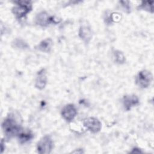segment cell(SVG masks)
<instances>
[{
    "label": "cell",
    "mask_w": 154,
    "mask_h": 154,
    "mask_svg": "<svg viewBox=\"0 0 154 154\" xmlns=\"http://www.w3.org/2000/svg\"><path fill=\"white\" fill-rule=\"evenodd\" d=\"M53 146L54 143L50 136L45 135L37 143V152L40 154L50 153L53 149Z\"/></svg>",
    "instance_id": "cell-4"
},
{
    "label": "cell",
    "mask_w": 154,
    "mask_h": 154,
    "mask_svg": "<svg viewBox=\"0 0 154 154\" xmlns=\"http://www.w3.org/2000/svg\"><path fill=\"white\" fill-rule=\"evenodd\" d=\"M77 114L76 109L73 104L69 103L65 105L61 110V116L67 122H71Z\"/></svg>",
    "instance_id": "cell-7"
},
{
    "label": "cell",
    "mask_w": 154,
    "mask_h": 154,
    "mask_svg": "<svg viewBox=\"0 0 154 154\" xmlns=\"http://www.w3.org/2000/svg\"><path fill=\"white\" fill-rule=\"evenodd\" d=\"M47 83V77H46V72L45 69H42L39 70L36 76L35 86L39 90L43 89Z\"/></svg>",
    "instance_id": "cell-8"
},
{
    "label": "cell",
    "mask_w": 154,
    "mask_h": 154,
    "mask_svg": "<svg viewBox=\"0 0 154 154\" xmlns=\"http://www.w3.org/2000/svg\"><path fill=\"white\" fill-rule=\"evenodd\" d=\"M13 45L16 48H20V49H25L28 48V45L23 40L20 38H16L14 41Z\"/></svg>",
    "instance_id": "cell-15"
},
{
    "label": "cell",
    "mask_w": 154,
    "mask_h": 154,
    "mask_svg": "<svg viewBox=\"0 0 154 154\" xmlns=\"http://www.w3.org/2000/svg\"><path fill=\"white\" fill-rule=\"evenodd\" d=\"M84 126L90 132L97 133L100 131L102 128L100 122L95 117H88L85 119L83 122Z\"/></svg>",
    "instance_id": "cell-6"
},
{
    "label": "cell",
    "mask_w": 154,
    "mask_h": 154,
    "mask_svg": "<svg viewBox=\"0 0 154 154\" xmlns=\"http://www.w3.org/2000/svg\"><path fill=\"white\" fill-rule=\"evenodd\" d=\"M139 103L138 98L135 95H126L123 98V105L126 111L130 110L132 107Z\"/></svg>",
    "instance_id": "cell-10"
},
{
    "label": "cell",
    "mask_w": 154,
    "mask_h": 154,
    "mask_svg": "<svg viewBox=\"0 0 154 154\" xmlns=\"http://www.w3.org/2000/svg\"><path fill=\"white\" fill-rule=\"evenodd\" d=\"M35 22L36 24L40 26H46L50 23H58L60 20H58V19L55 18L54 17L49 16V14L45 11H42L37 14L35 19Z\"/></svg>",
    "instance_id": "cell-5"
},
{
    "label": "cell",
    "mask_w": 154,
    "mask_h": 154,
    "mask_svg": "<svg viewBox=\"0 0 154 154\" xmlns=\"http://www.w3.org/2000/svg\"><path fill=\"white\" fill-rule=\"evenodd\" d=\"M79 37L86 43H88L91 38V30L90 25L87 23L81 25L79 31Z\"/></svg>",
    "instance_id": "cell-9"
},
{
    "label": "cell",
    "mask_w": 154,
    "mask_h": 154,
    "mask_svg": "<svg viewBox=\"0 0 154 154\" xmlns=\"http://www.w3.org/2000/svg\"><path fill=\"white\" fill-rule=\"evenodd\" d=\"M52 40L50 38H47L42 40L37 46L36 49L44 52H49L52 46Z\"/></svg>",
    "instance_id": "cell-11"
},
{
    "label": "cell",
    "mask_w": 154,
    "mask_h": 154,
    "mask_svg": "<svg viewBox=\"0 0 154 154\" xmlns=\"http://www.w3.org/2000/svg\"><path fill=\"white\" fill-rule=\"evenodd\" d=\"M2 127L4 134L8 138L19 134L21 131L20 125L17 122L13 114H10L4 119Z\"/></svg>",
    "instance_id": "cell-1"
},
{
    "label": "cell",
    "mask_w": 154,
    "mask_h": 154,
    "mask_svg": "<svg viewBox=\"0 0 154 154\" xmlns=\"http://www.w3.org/2000/svg\"><path fill=\"white\" fill-rule=\"evenodd\" d=\"M153 1H143L139 7L144 10L153 13Z\"/></svg>",
    "instance_id": "cell-13"
},
{
    "label": "cell",
    "mask_w": 154,
    "mask_h": 154,
    "mask_svg": "<svg viewBox=\"0 0 154 154\" xmlns=\"http://www.w3.org/2000/svg\"><path fill=\"white\" fill-rule=\"evenodd\" d=\"M16 5L12 8L13 13L18 19L25 17L32 9V5L29 1H15Z\"/></svg>",
    "instance_id": "cell-2"
},
{
    "label": "cell",
    "mask_w": 154,
    "mask_h": 154,
    "mask_svg": "<svg viewBox=\"0 0 154 154\" xmlns=\"http://www.w3.org/2000/svg\"><path fill=\"white\" fill-rule=\"evenodd\" d=\"M114 56L116 61L119 64H123L126 61L125 57L124 56L123 53L120 51H116L114 53Z\"/></svg>",
    "instance_id": "cell-14"
},
{
    "label": "cell",
    "mask_w": 154,
    "mask_h": 154,
    "mask_svg": "<svg viewBox=\"0 0 154 154\" xmlns=\"http://www.w3.org/2000/svg\"><path fill=\"white\" fill-rule=\"evenodd\" d=\"M153 79L152 74L147 70H143L139 72L135 78V82L138 86L142 88L148 87Z\"/></svg>",
    "instance_id": "cell-3"
},
{
    "label": "cell",
    "mask_w": 154,
    "mask_h": 154,
    "mask_svg": "<svg viewBox=\"0 0 154 154\" xmlns=\"http://www.w3.org/2000/svg\"><path fill=\"white\" fill-rule=\"evenodd\" d=\"M19 140L21 144L25 143L29 140H31L33 138V134L31 131H26L22 132L18 134Z\"/></svg>",
    "instance_id": "cell-12"
}]
</instances>
